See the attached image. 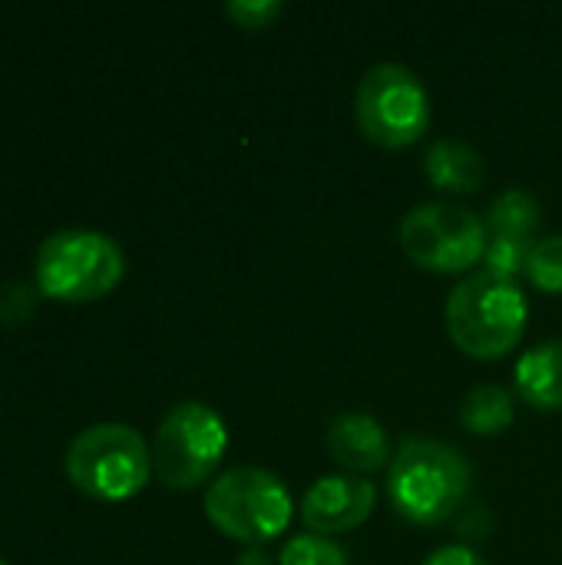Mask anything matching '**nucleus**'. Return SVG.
<instances>
[{"instance_id": "obj_1", "label": "nucleus", "mask_w": 562, "mask_h": 565, "mask_svg": "<svg viewBox=\"0 0 562 565\" xmlns=\"http://www.w3.org/2000/svg\"><path fill=\"white\" fill-rule=\"evenodd\" d=\"M474 487L470 460L434 437H411L401 444L388 467V493L394 510L417 523L437 526L447 523L467 503Z\"/></svg>"}, {"instance_id": "obj_2", "label": "nucleus", "mask_w": 562, "mask_h": 565, "mask_svg": "<svg viewBox=\"0 0 562 565\" xmlns=\"http://www.w3.org/2000/svg\"><path fill=\"white\" fill-rule=\"evenodd\" d=\"M530 305L520 288V281L494 275V271H474L467 275L447 298L444 321L450 341L480 361L503 358L513 351L527 331Z\"/></svg>"}, {"instance_id": "obj_3", "label": "nucleus", "mask_w": 562, "mask_h": 565, "mask_svg": "<svg viewBox=\"0 0 562 565\" xmlns=\"http://www.w3.org/2000/svg\"><path fill=\"white\" fill-rule=\"evenodd\" d=\"M63 470L70 483L86 497L119 503L136 497L149 483L152 450L136 427L106 420L79 430L70 440L63 454Z\"/></svg>"}, {"instance_id": "obj_4", "label": "nucleus", "mask_w": 562, "mask_h": 565, "mask_svg": "<svg viewBox=\"0 0 562 565\" xmlns=\"http://www.w3.org/2000/svg\"><path fill=\"white\" fill-rule=\"evenodd\" d=\"M126 275V255L106 232L60 228L46 235L33 258L36 291L56 301H93L109 295Z\"/></svg>"}, {"instance_id": "obj_5", "label": "nucleus", "mask_w": 562, "mask_h": 565, "mask_svg": "<svg viewBox=\"0 0 562 565\" xmlns=\"http://www.w3.org/2000/svg\"><path fill=\"white\" fill-rule=\"evenodd\" d=\"M295 513L288 487L262 467H232L219 473L205 490L209 523L245 546L278 540Z\"/></svg>"}, {"instance_id": "obj_6", "label": "nucleus", "mask_w": 562, "mask_h": 565, "mask_svg": "<svg viewBox=\"0 0 562 565\" xmlns=\"http://www.w3.org/2000/svg\"><path fill=\"white\" fill-rule=\"evenodd\" d=\"M229 430L219 411L202 401H179L166 411L152 437V470L172 490L202 487L222 463Z\"/></svg>"}, {"instance_id": "obj_7", "label": "nucleus", "mask_w": 562, "mask_h": 565, "mask_svg": "<svg viewBox=\"0 0 562 565\" xmlns=\"http://www.w3.org/2000/svg\"><path fill=\"white\" fill-rule=\"evenodd\" d=\"M354 116L371 142L384 149H404L427 132L431 96L411 66L378 63L358 83Z\"/></svg>"}, {"instance_id": "obj_8", "label": "nucleus", "mask_w": 562, "mask_h": 565, "mask_svg": "<svg viewBox=\"0 0 562 565\" xmlns=\"http://www.w3.org/2000/svg\"><path fill=\"white\" fill-rule=\"evenodd\" d=\"M397 242L414 265L437 275H454L484 258L487 225L474 209L450 199H434L414 205L401 218Z\"/></svg>"}, {"instance_id": "obj_9", "label": "nucleus", "mask_w": 562, "mask_h": 565, "mask_svg": "<svg viewBox=\"0 0 562 565\" xmlns=\"http://www.w3.org/2000/svg\"><path fill=\"white\" fill-rule=\"evenodd\" d=\"M378 490L368 477H351V473H331L321 477L308 487L301 497V523L308 533L318 536H335V533H351L368 516L374 513Z\"/></svg>"}, {"instance_id": "obj_10", "label": "nucleus", "mask_w": 562, "mask_h": 565, "mask_svg": "<svg viewBox=\"0 0 562 565\" xmlns=\"http://www.w3.org/2000/svg\"><path fill=\"white\" fill-rule=\"evenodd\" d=\"M325 447L341 467L354 473H374L391 460V440L381 420L361 411L338 414L325 430Z\"/></svg>"}, {"instance_id": "obj_11", "label": "nucleus", "mask_w": 562, "mask_h": 565, "mask_svg": "<svg viewBox=\"0 0 562 565\" xmlns=\"http://www.w3.org/2000/svg\"><path fill=\"white\" fill-rule=\"evenodd\" d=\"M424 172L434 189L454 192V195H470L484 185V156L467 142V139H434L424 156Z\"/></svg>"}, {"instance_id": "obj_12", "label": "nucleus", "mask_w": 562, "mask_h": 565, "mask_svg": "<svg viewBox=\"0 0 562 565\" xmlns=\"http://www.w3.org/2000/svg\"><path fill=\"white\" fill-rule=\"evenodd\" d=\"M513 391L537 411L562 407V338L530 348L513 371Z\"/></svg>"}, {"instance_id": "obj_13", "label": "nucleus", "mask_w": 562, "mask_h": 565, "mask_svg": "<svg viewBox=\"0 0 562 565\" xmlns=\"http://www.w3.org/2000/svg\"><path fill=\"white\" fill-rule=\"evenodd\" d=\"M513 414H517V397L500 384H480L460 404V424L477 437L503 434L513 424Z\"/></svg>"}, {"instance_id": "obj_14", "label": "nucleus", "mask_w": 562, "mask_h": 565, "mask_svg": "<svg viewBox=\"0 0 562 565\" xmlns=\"http://www.w3.org/2000/svg\"><path fill=\"white\" fill-rule=\"evenodd\" d=\"M484 225H487V235H510V238H530L533 242L540 225H543V209L530 192L507 189L490 202Z\"/></svg>"}, {"instance_id": "obj_15", "label": "nucleus", "mask_w": 562, "mask_h": 565, "mask_svg": "<svg viewBox=\"0 0 562 565\" xmlns=\"http://www.w3.org/2000/svg\"><path fill=\"white\" fill-rule=\"evenodd\" d=\"M278 565H351L348 563V553L328 540V536H318V533H298L295 540L285 543Z\"/></svg>"}, {"instance_id": "obj_16", "label": "nucleus", "mask_w": 562, "mask_h": 565, "mask_svg": "<svg viewBox=\"0 0 562 565\" xmlns=\"http://www.w3.org/2000/svg\"><path fill=\"white\" fill-rule=\"evenodd\" d=\"M537 242L530 238H510V235H487V248H484V262L487 271L503 275V278H520L527 275V262Z\"/></svg>"}, {"instance_id": "obj_17", "label": "nucleus", "mask_w": 562, "mask_h": 565, "mask_svg": "<svg viewBox=\"0 0 562 565\" xmlns=\"http://www.w3.org/2000/svg\"><path fill=\"white\" fill-rule=\"evenodd\" d=\"M527 278L547 295H562V235L540 238L527 262Z\"/></svg>"}, {"instance_id": "obj_18", "label": "nucleus", "mask_w": 562, "mask_h": 565, "mask_svg": "<svg viewBox=\"0 0 562 565\" xmlns=\"http://www.w3.org/2000/svg\"><path fill=\"white\" fill-rule=\"evenodd\" d=\"M282 13H285L282 0H229L225 3V17L245 30H268L275 26Z\"/></svg>"}, {"instance_id": "obj_19", "label": "nucleus", "mask_w": 562, "mask_h": 565, "mask_svg": "<svg viewBox=\"0 0 562 565\" xmlns=\"http://www.w3.org/2000/svg\"><path fill=\"white\" fill-rule=\"evenodd\" d=\"M36 308V288L26 281H3L0 285V324H23Z\"/></svg>"}, {"instance_id": "obj_20", "label": "nucleus", "mask_w": 562, "mask_h": 565, "mask_svg": "<svg viewBox=\"0 0 562 565\" xmlns=\"http://www.w3.org/2000/svg\"><path fill=\"white\" fill-rule=\"evenodd\" d=\"M424 565H490L477 550H470V546H464V543H450V546H441V550H434Z\"/></svg>"}, {"instance_id": "obj_21", "label": "nucleus", "mask_w": 562, "mask_h": 565, "mask_svg": "<svg viewBox=\"0 0 562 565\" xmlns=\"http://www.w3.org/2000/svg\"><path fill=\"white\" fill-rule=\"evenodd\" d=\"M235 565H272V556H268L262 546H245V550L238 553Z\"/></svg>"}, {"instance_id": "obj_22", "label": "nucleus", "mask_w": 562, "mask_h": 565, "mask_svg": "<svg viewBox=\"0 0 562 565\" xmlns=\"http://www.w3.org/2000/svg\"><path fill=\"white\" fill-rule=\"evenodd\" d=\"M0 565H10V563H7V559H3V556H0Z\"/></svg>"}]
</instances>
